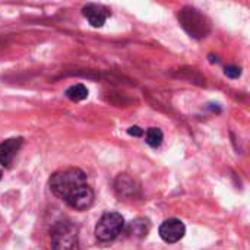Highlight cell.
I'll use <instances>...</instances> for the list:
<instances>
[{
    "instance_id": "obj_1",
    "label": "cell",
    "mask_w": 250,
    "mask_h": 250,
    "mask_svg": "<svg viewBox=\"0 0 250 250\" xmlns=\"http://www.w3.org/2000/svg\"><path fill=\"white\" fill-rule=\"evenodd\" d=\"M82 185H86V174L79 168H66L50 177V189L60 199H66Z\"/></svg>"
},
{
    "instance_id": "obj_2",
    "label": "cell",
    "mask_w": 250,
    "mask_h": 250,
    "mask_svg": "<svg viewBox=\"0 0 250 250\" xmlns=\"http://www.w3.org/2000/svg\"><path fill=\"white\" fill-rule=\"evenodd\" d=\"M51 249L79 250L78 229L69 221L57 223L51 230Z\"/></svg>"
},
{
    "instance_id": "obj_3",
    "label": "cell",
    "mask_w": 250,
    "mask_h": 250,
    "mask_svg": "<svg viewBox=\"0 0 250 250\" xmlns=\"http://www.w3.org/2000/svg\"><path fill=\"white\" fill-rule=\"evenodd\" d=\"M123 227L125 220L119 212H107L100 218L95 227V236L100 242H111L122 234Z\"/></svg>"
},
{
    "instance_id": "obj_4",
    "label": "cell",
    "mask_w": 250,
    "mask_h": 250,
    "mask_svg": "<svg viewBox=\"0 0 250 250\" xmlns=\"http://www.w3.org/2000/svg\"><path fill=\"white\" fill-rule=\"evenodd\" d=\"M94 190L86 185H82L79 186L78 189H75L64 201L67 202L69 207L78 209V211H85L88 208L92 207L94 204Z\"/></svg>"
},
{
    "instance_id": "obj_5",
    "label": "cell",
    "mask_w": 250,
    "mask_h": 250,
    "mask_svg": "<svg viewBox=\"0 0 250 250\" xmlns=\"http://www.w3.org/2000/svg\"><path fill=\"white\" fill-rule=\"evenodd\" d=\"M186 233V227L180 220L176 218H170L166 220L161 226H160V236L166 243H176L180 239H183Z\"/></svg>"
},
{
    "instance_id": "obj_6",
    "label": "cell",
    "mask_w": 250,
    "mask_h": 250,
    "mask_svg": "<svg viewBox=\"0 0 250 250\" xmlns=\"http://www.w3.org/2000/svg\"><path fill=\"white\" fill-rule=\"evenodd\" d=\"M82 12H83V16L88 19V22H89L92 26H95V28L103 26V25L105 23L108 15H110V12H108L107 7H104L103 4H95V3L86 4V6L82 9Z\"/></svg>"
},
{
    "instance_id": "obj_7",
    "label": "cell",
    "mask_w": 250,
    "mask_h": 250,
    "mask_svg": "<svg viewBox=\"0 0 250 250\" xmlns=\"http://www.w3.org/2000/svg\"><path fill=\"white\" fill-rule=\"evenodd\" d=\"M21 145H22L21 138L7 139L3 144H0V164L9 166L12 163V160L15 158L16 152L19 151Z\"/></svg>"
},
{
    "instance_id": "obj_8",
    "label": "cell",
    "mask_w": 250,
    "mask_h": 250,
    "mask_svg": "<svg viewBox=\"0 0 250 250\" xmlns=\"http://www.w3.org/2000/svg\"><path fill=\"white\" fill-rule=\"evenodd\" d=\"M66 97L72 101H82L88 97V89L82 83L72 85L70 88L66 89Z\"/></svg>"
},
{
    "instance_id": "obj_9",
    "label": "cell",
    "mask_w": 250,
    "mask_h": 250,
    "mask_svg": "<svg viewBox=\"0 0 250 250\" xmlns=\"http://www.w3.org/2000/svg\"><path fill=\"white\" fill-rule=\"evenodd\" d=\"M164 135L161 132V129L158 127H149L145 133V142L151 146V148H158L163 144Z\"/></svg>"
},
{
    "instance_id": "obj_10",
    "label": "cell",
    "mask_w": 250,
    "mask_h": 250,
    "mask_svg": "<svg viewBox=\"0 0 250 250\" xmlns=\"http://www.w3.org/2000/svg\"><path fill=\"white\" fill-rule=\"evenodd\" d=\"M226 75H227L229 78L236 79V78H239V76L242 75V70H240L239 67H236V66H227V67H226Z\"/></svg>"
},
{
    "instance_id": "obj_11",
    "label": "cell",
    "mask_w": 250,
    "mask_h": 250,
    "mask_svg": "<svg viewBox=\"0 0 250 250\" xmlns=\"http://www.w3.org/2000/svg\"><path fill=\"white\" fill-rule=\"evenodd\" d=\"M127 133H129L130 136H136V138H139V136H142V135H144V129H141L139 126H132V127H129Z\"/></svg>"
},
{
    "instance_id": "obj_12",
    "label": "cell",
    "mask_w": 250,
    "mask_h": 250,
    "mask_svg": "<svg viewBox=\"0 0 250 250\" xmlns=\"http://www.w3.org/2000/svg\"><path fill=\"white\" fill-rule=\"evenodd\" d=\"M0 179H1V173H0Z\"/></svg>"
}]
</instances>
